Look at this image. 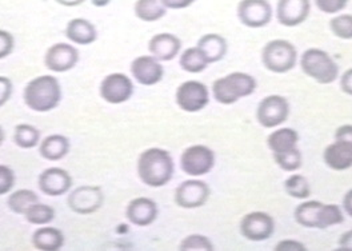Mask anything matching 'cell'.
<instances>
[{
    "instance_id": "4316f807",
    "label": "cell",
    "mask_w": 352,
    "mask_h": 251,
    "mask_svg": "<svg viewBox=\"0 0 352 251\" xmlns=\"http://www.w3.org/2000/svg\"><path fill=\"white\" fill-rule=\"evenodd\" d=\"M319 201H307L298 206L294 211V218L298 225L302 228H318L319 223V211L322 207Z\"/></svg>"
},
{
    "instance_id": "5bb4252c",
    "label": "cell",
    "mask_w": 352,
    "mask_h": 251,
    "mask_svg": "<svg viewBox=\"0 0 352 251\" xmlns=\"http://www.w3.org/2000/svg\"><path fill=\"white\" fill-rule=\"evenodd\" d=\"M79 62V51L68 43H56L50 47L44 55V65L50 71L66 72Z\"/></svg>"
},
{
    "instance_id": "7bdbcfd3",
    "label": "cell",
    "mask_w": 352,
    "mask_h": 251,
    "mask_svg": "<svg viewBox=\"0 0 352 251\" xmlns=\"http://www.w3.org/2000/svg\"><path fill=\"white\" fill-rule=\"evenodd\" d=\"M167 10H184L191 7L195 0H162Z\"/></svg>"
},
{
    "instance_id": "8d00e7d4",
    "label": "cell",
    "mask_w": 352,
    "mask_h": 251,
    "mask_svg": "<svg viewBox=\"0 0 352 251\" xmlns=\"http://www.w3.org/2000/svg\"><path fill=\"white\" fill-rule=\"evenodd\" d=\"M314 3L323 14L335 15L342 12L347 7L349 0H314Z\"/></svg>"
},
{
    "instance_id": "d590c367",
    "label": "cell",
    "mask_w": 352,
    "mask_h": 251,
    "mask_svg": "<svg viewBox=\"0 0 352 251\" xmlns=\"http://www.w3.org/2000/svg\"><path fill=\"white\" fill-rule=\"evenodd\" d=\"M179 250H214V243L206 237V235H200V234H192L186 237L180 245H179Z\"/></svg>"
},
{
    "instance_id": "f1b7e54d",
    "label": "cell",
    "mask_w": 352,
    "mask_h": 251,
    "mask_svg": "<svg viewBox=\"0 0 352 251\" xmlns=\"http://www.w3.org/2000/svg\"><path fill=\"white\" fill-rule=\"evenodd\" d=\"M39 202V195L32 191V190H27V188H22L18 190L15 193H12L8 199H7V206L8 208L15 212V214H22L24 215L25 211L35 204Z\"/></svg>"
},
{
    "instance_id": "30bf717a",
    "label": "cell",
    "mask_w": 352,
    "mask_h": 251,
    "mask_svg": "<svg viewBox=\"0 0 352 251\" xmlns=\"http://www.w3.org/2000/svg\"><path fill=\"white\" fill-rule=\"evenodd\" d=\"M239 228L245 239L263 242L272 237L275 231V221L268 212L252 211L243 217Z\"/></svg>"
},
{
    "instance_id": "c3c4849f",
    "label": "cell",
    "mask_w": 352,
    "mask_h": 251,
    "mask_svg": "<svg viewBox=\"0 0 352 251\" xmlns=\"http://www.w3.org/2000/svg\"><path fill=\"white\" fill-rule=\"evenodd\" d=\"M95 7H106L110 4L111 0H91Z\"/></svg>"
},
{
    "instance_id": "74e56055",
    "label": "cell",
    "mask_w": 352,
    "mask_h": 251,
    "mask_svg": "<svg viewBox=\"0 0 352 251\" xmlns=\"http://www.w3.org/2000/svg\"><path fill=\"white\" fill-rule=\"evenodd\" d=\"M15 184V174L14 171L6 166L0 164V195L8 194Z\"/></svg>"
},
{
    "instance_id": "d6a6232c",
    "label": "cell",
    "mask_w": 352,
    "mask_h": 251,
    "mask_svg": "<svg viewBox=\"0 0 352 251\" xmlns=\"http://www.w3.org/2000/svg\"><path fill=\"white\" fill-rule=\"evenodd\" d=\"M275 163L287 173H295L298 171L303 164V155L299 147H295L292 150H288L280 154H272Z\"/></svg>"
},
{
    "instance_id": "3957f363",
    "label": "cell",
    "mask_w": 352,
    "mask_h": 251,
    "mask_svg": "<svg viewBox=\"0 0 352 251\" xmlns=\"http://www.w3.org/2000/svg\"><path fill=\"white\" fill-rule=\"evenodd\" d=\"M258 87L255 78L247 72H231L212 83L214 99L220 105H234L252 95Z\"/></svg>"
},
{
    "instance_id": "bcb514c9",
    "label": "cell",
    "mask_w": 352,
    "mask_h": 251,
    "mask_svg": "<svg viewBox=\"0 0 352 251\" xmlns=\"http://www.w3.org/2000/svg\"><path fill=\"white\" fill-rule=\"evenodd\" d=\"M343 208L350 217H352V188L346 193L343 198Z\"/></svg>"
},
{
    "instance_id": "5b68a950",
    "label": "cell",
    "mask_w": 352,
    "mask_h": 251,
    "mask_svg": "<svg viewBox=\"0 0 352 251\" xmlns=\"http://www.w3.org/2000/svg\"><path fill=\"white\" fill-rule=\"evenodd\" d=\"M262 62L274 74H286L298 63L296 47L285 39H274L263 47Z\"/></svg>"
},
{
    "instance_id": "681fc988",
    "label": "cell",
    "mask_w": 352,
    "mask_h": 251,
    "mask_svg": "<svg viewBox=\"0 0 352 251\" xmlns=\"http://www.w3.org/2000/svg\"><path fill=\"white\" fill-rule=\"evenodd\" d=\"M3 142H4V131H3V129L0 126V146L3 144Z\"/></svg>"
},
{
    "instance_id": "cb8c5ba5",
    "label": "cell",
    "mask_w": 352,
    "mask_h": 251,
    "mask_svg": "<svg viewBox=\"0 0 352 251\" xmlns=\"http://www.w3.org/2000/svg\"><path fill=\"white\" fill-rule=\"evenodd\" d=\"M299 134L296 130L283 127L276 131H272L267 138V146L272 154H280L288 150L298 147Z\"/></svg>"
},
{
    "instance_id": "4fadbf2b",
    "label": "cell",
    "mask_w": 352,
    "mask_h": 251,
    "mask_svg": "<svg viewBox=\"0 0 352 251\" xmlns=\"http://www.w3.org/2000/svg\"><path fill=\"white\" fill-rule=\"evenodd\" d=\"M210 195L211 190L207 183L188 179L176 187L175 202L182 208H199L207 204Z\"/></svg>"
},
{
    "instance_id": "7402d4cb",
    "label": "cell",
    "mask_w": 352,
    "mask_h": 251,
    "mask_svg": "<svg viewBox=\"0 0 352 251\" xmlns=\"http://www.w3.org/2000/svg\"><path fill=\"white\" fill-rule=\"evenodd\" d=\"M199 50L203 52L208 65L224 59L228 51V43L219 34H206L198 41Z\"/></svg>"
},
{
    "instance_id": "e0dca14e",
    "label": "cell",
    "mask_w": 352,
    "mask_h": 251,
    "mask_svg": "<svg viewBox=\"0 0 352 251\" xmlns=\"http://www.w3.org/2000/svg\"><path fill=\"white\" fill-rule=\"evenodd\" d=\"M38 186L45 195L59 197L69 191L72 186V178L68 171L60 167H50L39 175Z\"/></svg>"
},
{
    "instance_id": "603a6c76",
    "label": "cell",
    "mask_w": 352,
    "mask_h": 251,
    "mask_svg": "<svg viewBox=\"0 0 352 251\" xmlns=\"http://www.w3.org/2000/svg\"><path fill=\"white\" fill-rule=\"evenodd\" d=\"M32 245L38 250L56 251L63 248L65 235L56 228H38L32 234Z\"/></svg>"
},
{
    "instance_id": "ac0fdd59",
    "label": "cell",
    "mask_w": 352,
    "mask_h": 251,
    "mask_svg": "<svg viewBox=\"0 0 352 251\" xmlns=\"http://www.w3.org/2000/svg\"><path fill=\"white\" fill-rule=\"evenodd\" d=\"M159 214L156 202L150 198H135L127 206L126 217L132 225L139 228H146L153 225Z\"/></svg>"
},
{
    "instance_id": "2e32d148",
    "label": "cell",
    "mask_w": 352,
    "mask_h": 251,
    "mask_svg": "<svg viewBox=\"0 0 352 251\" xmlns=\"http://www.w3.org/2000/svg\"><path fill=\"white\" fill-rule=\"evenodd\" d=\"M130 69L133 79L142 86H155L164 76V69L160 61H157L153 55H142L135 58Z\"/></svg>"
},
{
    "instance_id": "f546056e",
    "label": "cell",
    "mask_w": 352,
    "mask_h": 251,
    "mask_svg": "<svg viewBox=\"0 0 352 251\" xmlns=\"http://www.w3.org/2000/svg\"><path fill=\"white\" fill-rule=\"evenodd\" d=\"M14 142L21 149H34L41 142V131L31 124H18L15 127Z\"/></svg>"
},
{
    "instance_id": "44dd1931",
    "label": "cell",
    "mask_w": 352,
    "mask_h": 251,
    "mask_svg": "<svg viewBox=\"0 0 352 251\" xmlns=\"http://www.w3.org/2000/svg\"><path fill=\"white\" fill-rule=\"evenodd\" d=\"M66 36L74 45L88 46L96 41L98 31L96 27L87 19L75 18L67 24Z\"/></svg>"
},
{
    "instance_id": "e575fe53",
    "label": "cell",
    "mask_w": 352,
    "mask_h": 251,
    "mask_svg": "<svg viewBox=\"0 0 352 251\" xmlns=\"http://www.w3.org/2000/svg\"><path fill=\"white\" fill-rule=\"evenodd\" d=\"M330 30L333 36L351 41L352 39V15L351 14H338L330 21Z\"/></svg>"
},
{
    "instance_id": "484cf974",
    "label": "cell",
    "mask_w": 352,
    "mask_h": 251,
    "mask_svg": "<svg viewBox=\"0 0 352 251\" xmlns=\"http://www.w3.org/2000/svg\"><path fill=\"white\" fill-rule=\"evenodd\" d=\"M133 12L142 22L153 23L157 22L167 14V7L162 0H136L133 6Z\"/></svg>"
},
{
    "instance_id": "f35d334b",
    "label": "cell",
    "mask_w": 352,
    "mask_h": 251,
    "mask_svg": "<svg viewBox=\"0 0 352 251\" xmlns=\"http://www.w3.org/2000/svg\"><path fill=\"white\" fill-rule=\"evenodd\" d=\"M15 41L14 36L4 30H0V59L7 58L14 51Z\"/></svg>"
},
{
    "instance_id": "d6986e66",
    "label": "cell",
    "mask_w": 352,
    "mask_h": 251,
    "mask_svg": "<svg viewBox=\"0 0 352 251\" xmlns=\"http://www.w3.org/2000/svg\"><path fill=\"white\" fill-rule=\"evenodd\" d=\"M182 50V41L168 32L154 35L148 42V51L160 62H170L175 59Z\"/></svg>"
},
{
    "instance_id": "277c9868",
    "label": "cell",
    "mask_w": 352,
    "mask_h": 251,
    "mask_svg": "<svg viewBox=\"0 0 352 251\" xmlns=\"http://www.w3.org/2000/svg\"><path fill=\"white\" fill-rule=\"evenodd\" d=\"M300 69L320 85H331L339 78V66L329 52L320 48H308L300 56Z\"/></svg>"
},
{
    "instance_id": "ab89813d",
    "label": "cell",
    "mask_w": 352,
    "mask_h": 251,
    "mask_svg": "<svg viewBox=\"0 0 352 251\" xmlns=\"http://www.w3.org/2000/svg\"><path fill=\"white\" fill-rule=\"evenodd\" d=\"M14 91V86L11 79L7 76H0V107H3L11 98Z\"/></svg>"
},
{
    "instance_id": "9a60e30c",
    "label": "cell",
    "mask_w": 352,
    "mask_h": 251,
    "mask_svg": "<svg viewBox=\"0 0 352 251\" xmlns=\"http://www.w3.org/2000/svg\"><path fill=\"white\" fill-rule=\"evenodd\" d=\"M311 14V0H278L276 19L285 27L305 23Z\"/></svg>"
},
{
    "instance_id": "f6af8a7d",
    "label": "cell",
    "mask_w": 352,
    "mask_h": 251,
    "mask_svg": "<svg viewBox=\"0 0 352 251\" xmlns=\"http://www.w3.org/2000/svg\"><path fill=\"white\" fill-rule=\"evenodd\" d=\"M339 250L352 251V230L342 234L339 239Z\"/></svg>"
},
{
    "instance_id": "b9f144b4",
    "label": "cell",
    "mask_w": 352,
    "mask_h": 251,
    "mask_svg": "<svg viewBox=\"0 0 352 251\" xmlns=\"http://www.w3.org/2000/svg\"><path fill=\"white\" fill-rule=\"evenodd\" d=\"M335 140H340L352 149V124H343L336 129Z\"/></svg>"
},
{
    "instance_id": "8fae6325",
    "label": "cell",
    "mask_w": 352,
    "mask_h": 251,
    "mask_svg": "<svg viewBox=\"0 0 352 251\" xmlns=\"http://www.w3.org/2000/svg\"><path fill=\"white\" fill-rule=\"evenodd\" d=\"M67 204L74 212L88 215L103 206L104 194L99 186H80L68 195Z\"/></svg>"
},
{
    "instance_id": "7dc6e473",
    "label": "cell",
    "mask_w": 352,
    "mask_h": 251,
    "mask_svg": "<svg viewBox=\"0 0 352 251\" xmlns=\"http://www.w3.org/2000/svg\"><path fill=\"white\" fill-rule=\"evenodd\" d=\"M55 1L65 7H76V6H80L82 3H85L86 0H55Z\"/></svg>"
},
{
    "instance_id": "d4e9b609",
    "label": "cell",
    "mask_w": 352,
    "mask_h": 251,
    "mask_svg": "<svg viewBox=\"0 0 352 251\" xmlns=\"http://www.w3.org/2000/svg\"><path fill=\"white\" fill-rule=\"evenodd\" d=\"M68 151H69L68 138L59 134L44 138L39 147V154L43 157L44 160H51V162L63 160L68 154Z\"/></svg>"
},
{
    "instance_id": "60d3db41",
    "label": "cell",
    "mask_w": 352,
    "mask_h": 251,
    "mask_svg": "<svg viewBox=\"0 0 352 251\" xmlns=\"http://www.w3.org/2000/svg\"><path fill=\"white\" fill-rule=\"evenodd\" d=\"M275 250L306 251L307 250V248H306V245H303V243L299 242V241H295V239H285V241H280L279 243H276Z\"/></svg>"
},
{
    "instance_id": "836d02e7",
    "label": "cell",
    "mask_w": 352,
    "mask_h": 251,
    "mask_svg": "<svg viewBox=\"0 0 352 251\" xmlns=\"http://www.w3.org/2000/svg\"><path fill=\"white\" fill-rule=\"evenodd\" d=\"M344 222V215L343 211L340 208V206L335 205H322L320 211H319V223H318V228H331V226H336Z\"/></svg>"
},
{
    "instance_id": "7a4b0ae2",
    "label": "cell",
    "mask_w": 352,
    "mask_h": 251,
    "mask_svg": "<svg viewBox=\"0 0 352 251\" xmlns=\"http://www.w3.org/2000/svg\"><path fill=\"white\" fill-rule=\"evenodd\" d=\"M62 86L55 76L42 75L27 83L23 99L25 106L36 113H48L62 102Z\"/></svg>"
},
{
    "instance_id": "9c48e42d",
    "label": "cell",
    "mask_w": 352,
    "mask_h": 251,
    "mask_svg": "<svg viewBox=\"0 0 352 251\" xmlns=\"http://www.w3.org/2000/svg\"><path fill=\"white\" fill-rule=\"evenodd\" d=\"M236 15L241 23L248 28H263L271 23L274 10L268 0H241Z\"/></svg>"
},
{
    "instance_id": "1f68e13d",
    "label": "cell",
    "mask_w": 352,
    "mask_h": 251,
    "mask_svg": "<svg viewBox=\"0 0 352 251\" xmlns=\"http://www.w3.org/2000/svg\"><path fill=\"white\" fill-rule=\"evenodd\" d=\"M287 194L295 199H307L311 195V186L307 178L300 174H292L285 181Z\"/></svg>"
},
{
    "instance_id": "ee69618b",
    "label": "cell",
    "mask_w": 352,
    "mask_h": 251,
    "mask_svg": "<svg viewBox=\"0 0 352 251\" xmlns=\"http://www.w3.org/2000/svg\"><path fill=\"white\" fill-rule=\"evenodd\" d=\"M340 89L342 91L352 96V69H347L340 78Z\"/></svg>"
},
{
    "instance_id": "8992f818",
    "label": "cell",
    "mask_w": 352,
    "mask_h": 251,
    "mask_svg": "<svg viewBox=\"0 0 352 251\" xmlns=\"http://www.w3.org/2000/svg\"><path fill=\"white\" fill-rule=\"evenodd\" d=\"M215 162V153L210 147L204 144H194L182 153L180 168L190 177H201L212 171Z\"/></svg>"
},
{
    "instance_id": "83f0119b",
    "label": "cell",
    "mask_w": 352,
    "mask_h": 251,
    "mask_svg": "<svg viewBox=\"0 0 352 251\" xmlns=\"http://www.w3.org/2000/svg\"><path fill=\"white\" fill-rule=\"evenodd\" d=\"M179 65L182 69L190 74H200L207 69L208 62L204 58L203 52L199 50V47H190L183 51L179 59Z\"/></svg>"
},
{
    "instance_id": "ffe728a7",
    "label": "cell",
    "mask_w": 352,
    "mask_h": 251,
    "mask_svg": "<svg viewBox=\"0 0 352 251\" xmlns=\"http://www.w3.org/2000/svg\"><path fill=\"white\" fill-rule=\"evenodd\" d=\"M323 160L333 171H346L352 167V149L340 140H335L326 147Z\"/></svg>"
},
{
    "instance_id": "7c38bea8",
    "label": "cell",
    "mask_w": 352,
    "mask_h": 251,
    "mask_svg": "<svg viewBox=\"0 0 352 251\" xmlns=\"http://www.w3.org/2000/svg\"><path fill=\"white\" fill-rule=\"evenodd\" d=\"M133 90L135 87L131 79L122 72L107 75L99 87L102 99L111 105H120L130 100Z\"/></svg>"
},
{
    "instance_id": "52a82bcc",
    "label": "cell",
    "mask_w": 352,
    "mask_h": 251,
    "mask_svg": "<svg viewBox=\"0 0 352 251\" xmlns=\"http://www.w3.org/2000/svg\"><path fill=\"white\" fill-rule=\"evenodd\" d=\"M175 100L184 113H199L210 103V91L201 82L187 80L176 89Z\"/></svg>"
},
{
    "instance_id": "4dcf8cb0",
    "label": "cell",
    "mask_w": 352,
    "mask_h": 251,
    "mask_svg": "<svg viewBox=\"0 0 352 251\" xmlns=\"http://www.w3.org/2000/svg\"><path fill=\"white\" fill-rule=\"evenodd\" d=\"M24 217H25V221L30 222L31 225L43 226V225L51 223L55 219V210L51 206L38 202L25 211Z\"/></svg>"
},
{
    "instance_id": "ba28073f",
    "label": "cell",
    "mask_w": 352,
    "mask_h": 251,
    "mask_svg": "<svg viewBox=\"0 0 352 251\" xmlns=\"http://www.w3.org/2000/svg\"><path fill=\"white\" fill-rule=\"evenodd\" d=\"M289 116V103L282 95H268L256 109V120L264 129H275L283 124Z\"/></svg>"
},
{
    "instance_id": "6da1fadb",
    "label": "cell",
    "mask_w": 352,
    "mask_h": 251,
    "mask_svg": "<svg viewBox=\"0 0 352 251\" xmlns=\"http://www.w3.org/2000/svg\"><path fill=\"white\" fill-rule=\"evenodd\" d=\"M175 164L167 150L153 147L143 151L138 160V175L150 187H163L174 177Z\"/></svg>"
}]
</instances>
